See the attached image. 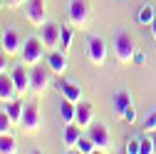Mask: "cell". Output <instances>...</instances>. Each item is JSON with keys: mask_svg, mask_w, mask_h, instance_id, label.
I'll list each match as a JSON object with an SVG mask.
<instances>
[{"mask_svg": "<svg viewBox=\"0 0 156 154\" xmlns=\"http://www.w3.org/2000/svg\"><path fill=\"white\" fill-rule=\"evenodd\" d=\"M114 55H116V60L119 62H131L134 57H136V45H134V37L129 32H116L114 37Z\"/></svg>", "mask_w": 156, "mask_h": 154, "instance_id": "1", "label": "cell"}, {"mask_svg": "<svg viewBox=\"0 0 156 154\" xmlns=\"http://www.w3.org/2000/svg\"><path fill=\"white\" fill-rule=\"evenodd\" d=\"M45 45H42V40L40 37H30V40H25L23 42V50H20V57H23V62L25 65H40L42 62V57H45Z\"/></svg>", "mask_w": 156, "mask_h": 154, "instance_id": "2", "label": "cell"}, {"mask_svg": "<svg viewBox=\"0 0 156 154\" xmlns=\"http://www.w3.org/2000/svg\"><path fill=\"white\" fill-rule=\"evenodd\" d=\"M67 15H69V23H72L74 28H89L92 15H89V5H87V0H69V5H67Z\"/></svg>", "mask_w": 156, "mask_h": 154, "instance_id": "3", "label": "cell"}, {"mask_svg": "<svg viewBox=\"0 0 156 154\" xmlns=\"http://www.w3.org/2000/svg\"><path fill=\"white\" fill-rule=\"evenodd\" d=\"M50 82H52V70H50V65H47V67L32 65V70H30V87H32V92H45V90L50 87Z\"/></svg>", "mask_w": 156, "mask_h": 154, "instance_id": "4", "label": "cell"}, {"mask_svg": "<svg viewBox=\"0 0 156 154\" xmlns=\"http://www.w3.org/2000/svg\"><path fill=\"white\" fill-rule=\"evenodd\" d=\"M25 17L27 23L35 28H42L47 23V10H45V0H27L25 3Z\"/></svg>", "mask_w": 156, "mask_h": 154, "instance_id": "5", "label": "cell"}, {"mask_svg": "<svg viewBox=\"0 0 156 154\" xmlns=\"http://www.w3.org/2000/svg\"><path fill=\"white\" fill-rule=\"evenodd\" d=\"M87 57L92 65H104L107 60V45L99 35H87Z\"/></svg>", "mask_w": 156, "mask_h": 154, "instance_id": "6", "label": "cell"}, {"mask_svg": "<svg viewBox=\"0 0 156 154\" xmlns=\"http://www.w3.org/2000/svg\"><path fill=\"white\" fill-rule=\"evenodd\" d=\"M60 37H62V25L57 23H45L40 28V40L47 50H57L60 47Z\"/></svg>", "mask_w": 156, "mask_h": 154, "instance_id": "7", "label": "cell"}, {"mask_svg": "<svg viewBox=\"0 0 156 154\" xmlns=\"http://www.w3.org/2000/svg\"><path fill=\"white\" fill-rule=\"evenodd\" d=\"M89 137L94 139V144H97V149H99V152H109V149H112V134H109L107 124H102V122H92V127H89Z\"/></svg>", "mask_w": 156, "mask_h": 154, "instance_id": "8", "label": "cell"}, {"mask_svg": "<svg viewBox=\"0 0 156 154\" xmlns=\"http://www.w3.org/2000/svg\"><path fill=\"white\" fill-rule=\"evenodd\" d=\"M42 124V117H40V109H37V105H25L23 109V119H20V129H25L27 134L30 132H37Z\"/></svg>", "mask_w": 156, "mask_h": 154, "instance_id": "9", "label": "cell"}, {"mask_svg": "<svg viewBox=\"0 0 156 154\" xmlns=\"http://www.w3.org/2000/svg\"><path fill=\"white\" fill-rule=\"evenodd\" d=\"M0 45H3V52L5 55H20V50H23V40H20V32H17L15 28H8L5 32H3V37H0Z\"/></svg>", "mask_w": 156, "mask_h": 154, "instance_id": "10", "label": "cell"}, {"mask_svg": "<svg viewBox=\"0 0 156 154\" xmlns=\"http://www.w3.org/2000/svg\"><path fill=\"white\" fill-rule=\"evenodd\" d=\"M47 65H50V70H52V75H65V70H67V52L65 50H50V55H47Z\"/></svg>", "mask_w": 156, "mask_h": 154, "instance_id": "11", "label": "cell"}, {"mask_svg": "<svg viewBox=\"0 0 156 154\" xmlns=\"http://www.w3.org/2000/svg\"><path fill=\"white\" fill-rule=\"evenodd\" d=\"M94 122V107L89 102H77V117H74V124L82 127V129H89Z\"/></svg>", "mask_w": 156, "mask_h": 154, "instance_id": "12", "label": "cell"}, {"mask_svg": "<svg viewBox=\"0 0 156 154\" xmlns=\"http://www.w3.org/2000/svg\"><path fill=\"white\" fill-rule=\"evenodd\" d=\"M10 75H12V82H15V87H17V94H25V92L32 90V87H30V72H27L23 65L12 67Z\"/></svg>", "mask_w": 156, "mask_h": 154, "instance_id": "13", "label": "cell"}, {"mask_svg": "<svg viewBox=\"0 0 156 154\" xmlns=\"http://www.w3.org/2000/svg\"><path fill=\"white\" fill-rule=\"evenodd\" d=\"M15 97H17V87L12 82V75L3 72V75H0V102H10Z\"/></svg>", "mask_w": 156, "mask_h": 154, "instance_id": "14", "label": "cell"}, {"mask_svg": "<svg viewBox=\"0 0 156 154\" xmlns=\"http://www.w3.org/2000/svg\"><path fill=\"white\" fill-rule=\"evenodd\" d=\"M112 107H114V112H116V117H124L126 114V109L131 107V94H129V90H119L112 97Z\"/></svg>", "mask_w": 156, "mask_h": 154, "instance_id": "15", "label": "cell"}, {"mask_svg": "<svg viewBox=\"0 0 156 154\" xmlns=\"http://www.w3.org/2000/svg\"><path fill=\"white\" fill-rule=\"evenodd\" d=\"M60 92H62V100H69V102H82V90H80V85L77 82H62L60 85Z\"/></svg>", "mask_w": 156, "mask_h": 154, "instance_id": "16", "label": "cell"}, {"mask_svg": "<svg viewBox=\"0 0 156 154\" xmlns=\"http://www.w3.org/2000/svg\"><path fill=\"white\" fill-rule=\"evenodd\" d=\"M82 139V127H77L74 122L72 124H65V132H62V142L67 147H77V142Z\"/></svg>", "mask_w": 156, "mask_h": 154, "instance_id": "17", "label": "cell"}, {"mask_svg": "<svg viewBox=\"0 0 156 154\" xmlns=\"http://www.w3.org/2000/svg\"><path fill=\"white\" fill-rule=\"evenodd\" d=\"M23 109H25V105L20 102V100H10V102H5V112H8V117L15 122V127H20V119H23Z\"/></svg>", "mask_w": 156, "mask_h": 154, "instance_id": "18", "label": "cell"}, {"mask_svg": "<svg viewBox=\"0 0 156 154\" xmlns=\"http://www.w3.org/2000/svg\"><path fill=\"white\" fill-rule=\"evenodd\" d=\"M60 117H62L65 124H72L74 117H77V105L69 102V100H62V105H60Z\"/></svg>", "mask_w": 156, "mask_h": 154, "instance_id": "19", "label": "cell"}, {"mask_svg": "<svg viewBox=\"0 0 156 154\" xmlns=\"http://www.w3.org/2000/svg\"><path fill=\"white\" fill-rule=\"evenodd\" d=\"M15 152H17V142L12 137V132L0 134V154H15Z\"/></svg>", "mask_w": 156, "mask_h": 154, "instance_id": "20", "label": "cell"}, {"mask_svg": "<svg viewBox=\"0 0 156 154\" xmlns=\"http://www.w3.org/2000/svg\"><path fill=\"white\" fill-rule=\"evenodd\" d=\"M72 42H74V30L67 25V28H62V37H60V50H69L72 47Z\"/></svg>", "mask_w": 156, "mask_h": 154, "instance_id": "21", "label": "cell"}, {"mask_svg": "<svg viewBox=\"0 0 156 154\" xmlns=\"http://www.w3.org/2000/svg\"><path fill=\"white\" fill-rule=\"evenodd\" d=\"M77 149H80L82 154H92V152L97 149V144H94V139L89 137V134H87V137H84V134H82V139L77 142Z\"/></svg>", "mask_w": 156, "mask_h": 154, "instance_id": "22", "label": "cell"}, {"mask_svg": "<svg viewBox=\"0 0 156 154\" xmlns=\"http://www.w3.org/2000/svg\"><path fill=\"white\" fill-rule=\"evenodd\" d=\"M12 127H15V122L8 117V112L3 109V112H0V134H10Z\"/></svg>", "mask_w": 156, "mask_h": 154, "instance_id": "23", "label": "cell"}, {"mask_svg": "<svg viewBox=\"0 0 156 154\" xmlns=\"http://www.w3.org/2000/svg\"><path fill=\"white\" fill-rule=\"evenodd\" d=\"M139 20H141L144 25H146V23L151 25V23L156 20V17H154V8H151V5H144V8H141V13H139Z\"/></svg>", "mask_w": 156, "mask_h": 154, "instance_id": "24", "label": "cell"}, {"mask_svg": "<svg viewBox=\"0 0 156 154\" xmlns=\"http://www.w3.org/2000/svg\"><path fill=\"white\" fill-rule=\"evenodd\" d=\"M139 154H154V142H151V137L146 134V137L141 139V147H139Z\"/></svg>", "mask_w": 156, "mask_h": 154, "instance_id": "25", "label": "cell"}, {"mask_svg": "<svg viewBox=\"0 0 156 154\" xmlns=\"http://www.w3.org/2000/svg\"><path fill=\"white\" fill-rule=\"evenodd\" d=\"M139 147H141V139H129L126 142V152L129 154H139Z\"/></svg>", "mask_w": 156, "mask_h": 154, "instance_id": "26", "label": "cell"}, {"mask_svg": "<svg viewBox=\"0 0 156 154\" xmlns=\"http://www.w3.org/2000/svg\"><path fill=\"white\" fill-rule=\"evenodd\" d=\"M144 129H146V132H154V129H156V112H151L149 117H146V122H144Z\"/></svg>", "mask_w": 156, "mask_h": 154, "instance_id": "27", "label": "cell"}, {"mask_svg": "<svg viewBox=\"0 0 156 154\" xmlns=\"http://www.w3.org/2000/svg\"><path fill=\"white\" fill-rule=\"evenodd\" d=\"M122 119H124V122H129V124H131V122L136 119V112H134V107H129V109H126V114H124Z\"/></svg>", "mask_w": 156, "mask_h": 154, "instance_id": "28", "label": "cell"}, {"mask_svg": "<svg viewBox=\"0 0 156 154\" xmlns=\"http://www.w3.org/2000/svg\"><path fill=\"white\" fill-rule=\"evenodd\" d=\"M25 3H27V0H8L10 8H20V5H25Z\"/></svg>", "mask_w": 156, "mask_h": 154, "instance_id": "29", "label": "cell"}, {"mask_svg": "<svg viewBox=\"0 0 156 154\" xmlns=\"http://www.w3.org/2000/svg\"><path fill=\"white\" fill-rule=\"evenodd\" d=\"M8 70V60H5V55H0V75H3Z\"/></svg>", "mask_w": 156, "mask_h": 154, "instance_id": "30", "label": "cell"}, {"mask_svg": "<svg viewBox=\"0 0 156 154\" xmlns=\"http://www.w3.org/2000/svg\"><path fill=\"white\" fill-rule=\"evenodd\" d=\"M146 134L151 137V142H154V152H156V129H154V132H146Z\"/></svg>", "mask_w": 156, "mask_h": 154, "instance_id": "31", "label": "cell"}, {"mask_svg": "<svg viewBox=\"0 0 156 154\" xmlns=\"http://www.w3.org/2000/svg\"><path fill=\"white\" fill-rule=\"evenodd\" d=\"M151 35H154V40H156V20L151 23Z\"/></svg>", "mask_w": 156, "mask_h": 154, "instance_id": "32", "label": "cell"}]
</instances>
